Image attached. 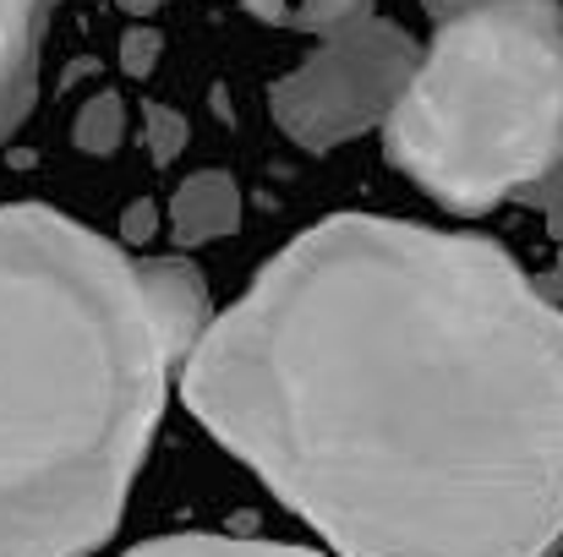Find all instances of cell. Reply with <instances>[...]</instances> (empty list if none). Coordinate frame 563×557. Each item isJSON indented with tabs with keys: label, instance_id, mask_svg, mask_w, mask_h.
<instances>
[{
	"label": "cell",
	"instance_id": "obj_17",
	"mask_svg": "<svg viewBox=\"0 0 563 557\" xmlns=\"http://www.w3.org/2000/svg\"><path fill=\"white\" fill-rule=\"evenodd\" d=\"M548 208H553V213H548V230L563 241V197H548Z\"/></svg>",
	"mask_w": 563,
	"mask_h": 557
},
{
	"label": "cell",
	"instance_id": "obj_6",
	"mask_svg": "<svg viewBox=\"0 0 563 557\" xmlns=\"http://www.w3.org/2000/svg\"><path fill=\"white\" fill-rule=\"evenodd\" d=\"M55 0H0V143L38 99V38Z\"/></svg>",
	"mask_w": 563,
	"mask_h": 557
},
{
	"label": "cell",
	"instance_id": "obj_18",
	"mask_svg": "<svg viewBox=\"0 0 563 557\" xmlns=\"http://www.w3.org/2000/svg\"><path fill=\"white\" fill-rule=\"evenodd\" d=\"M542 285H548V290H553V296H563V241H559V263H553V274H548V279H542Z\"/></svg>",
	"mask_w": 563,
	"mask_h": 557
},
{
	"label": "cell",
	"instance_id": "obj_11",
	"mask_svg": "<svg viewBox=\"0 0 563 557\" xmlns=\"http://www.w3.org/2000/svg\"><path fill=\"white\" fill-rule=\"evenodd\" d=\"M362 16H373V0H301L290 27H301L312 38H334L340 27H351Z\"/></svg>",
	"mask_w": 563,
	"mask_h": 557
},
{
	"label": "cell",
	"instance_id": "obj_7",
	"mask_svg": "<svg viewBox=\"0 0 563 557\" xmlns=\"http://www.w3.org/2000/svg\"><path fill=\"white\" fill-rule=\"evenodd\" d=\"M241 230V186L230 170H197L176 186L170 197V235L176 246H208V241H224Z\"/></svg>",
	"mask_w": 563,
	"mask_h": 557
},
{
	"label": "cell",
	"instance_id": "obj_8",
	"mask_svg": "<svg viewBox=\"0 0 563 557\" xmlns=\"http://www.w3.org/2000/svg\"><path fill=\"white\" fill-rule=\"evenodd\" d=\"M126 557H318V553L279 547V542H246V536H159L148 547H132Z\"/></svg>",
	"mask_w": 563,
	"mask_h": 557
},
{
	"label": "cell",
	"instance_id": "obj_13",
	"mask_svg": "<svg viewBox=\"0 0 563 557\" xmlns=\"http://www.w3.org/2000/svg\"><path fill=\"white\" fill-rule=\"evenodd\" d=\"M121 230H126V241H132V246H137V241H148V235L159 230V208H154L148 197H143V202H132V208H126V219H121Z\"/></svg>",
	"mask_w": 563,
	"mask_h": 557
},
{
	"label": "cell",
	"instance_id": "obj_1",
	"mask_svg": "<svg viewBox=\"0 0 563 557\" xmlns=\"http://www.w3.org/2000/svg\"><path fill=\"white\" fill-rule=\"evenodd\" d=\"M181 393L340 557L563 547V312L498 241L323 219L208 323Z\"/></svg>",
	"mask_w": 563,
	"mask_h": 557
},
{
	"label": "cell",
	"instance_id": "obj_10",
	"mask_svg": "<svg viewBox=\"0 0 563 557\" xmlns=\"http://www.w3.org/2000/svg\"><path fill=\"white\" fill-rule=\"evenodd\" d=\"M143 143H148L154 165H176V159L187 154V143H191L187 115L170 110V104H143Z\"/></svg>",
	"mask_w": 563,
	"mask_h": 557
},
{
	"label": "cell",
	"instance_id": "obj_15",
	"mask_svg": "<svg viewBox=\"0 0 563 557\" xmlns=\"http://www.w3.org/2000/svg\"><path fill=\"white\" fill-rule=\"evenodd\" d=\"M421 5H427V11L443 22V16H454V11H471V5H487V0H421Z\"/></svg>",
	"mask_w": 563,
	"mask_h": 557
},
{
	"label": "cell",
	"instance_id": "obj_3",
	"mask_svg": "<svg viewBox=\"0 0 563 557\" xmlns=\"http://www.w3.org/2000/svg\"><path fill=\"white\" fill-rule=\"evenodd\" d=\"M383 143L454 213L548 202L563 186V5L487 0L443 16Z\"/></svg>",
	"mask_w": 563,
	"mask_h": 557
},
{
	"label": "cell",
	"instance_id": "obj_12",
	"mask_svg": "<svg viewBox=\"0 0 563 557\" xmlns=\"http://www.w3.org/2000/svg\"><path fill=\"white\" fill-rule=\"evenodd\" d=\"M159 55H165V33H159V27L137 22V27L121 33V71H126L132 82H148L154 66H159Z\"/></svg>",
	"mask_w": 563,
	"mask_h": 557
},
{
	"label": "cell",
	"instance_id": "obj_2",
	"mask_svg": "<svg viewBox=\"0 0 563 557\" xmlns=\"http://www.w3.org/2000/svg\"><path fill=\"white\" fill-rule=\"evenodd\" d=\"M170 367L137 257L55 208H0V557L110 542Z\"/></svg>",
	"mask_w": 563,
	"mask_h": 557
},
{
	"label": "cell",
	"instance_id": "obj_9",
	"mask_svg": "<svg viewBox=\"0 0 563 557\" xmlns=\"http://www.w3.org/2000/svg\"><path fill=\"white\" fill-rule=\"evenodd\" d=\"M71 143H77L82 154H93V159H110V154L126 143V99H121L115 88H99V93L77 110Z\"/></svg>",
	"mask_w": 563,
	"mask_h": 557
},
{
	"label": "cell",
	"instance_id": "obj_16",
	"mask_svg": "<svg viewBox=\"0 0 563 557\" xmlns=\"http://www.w3.org/2000/svg\"><path fill=\"white\" fill-rule=\"evenodd\" d=\"M115 5H121L126 16H137V22H148V16H154V11H159L165 0H115Z\"/></svg>",
	"mask_w": 563,
	"mask_h": 557
},
{
	"label": "cell",
	"instance_id": "obj_4",
	"mask_svg": "<svg viewBox=\"0 0 563 557\" xmlns=\"http://www.w3.org/2000/svg\"><path fill=\"white\" fill-rule=\"evenodd\" d=\"M416 66H421V44L399 22L362 16L334 38H323L296 71H285L268 88L274 126L296 148L329 154L394 115Z\"/></svg>",
	"mask_w": 563,
	"mask_h": 557
},
{
	"label": "cell",
	"instance_id": "obj_14",
	"mask_svg": "<svg viewBox=\"0 0 563 557\" xmlns=\"http://www.w3.org/2000/svg\"><path fill=\"white\" fill-rule=\"evenodd\" d=\"M235 5H241V11H252L257 22H274V27H279V22H296V11H290L285 0H235Z\"/></svg>",
	"mask_w": 563,
	"mask_h": 557
},
{
	"label": "cell",
	"instance_id": "obj_5",
	"mask_svg": "<svg viewBox=\"0 0 563 557\" xmlns=\"http://www.w3.org/2000/svg\"><path fill=\"white\" fill-rule=\"evenodd\" d=\"M143 274V296L154 307V323L165 334V350L176 367H187V356L202 345L213 307H208V279L191 268L187 257H137Z\"/></svg>",
	"mask_w": 563,
	"mask_h": 557
}]
</instances>
